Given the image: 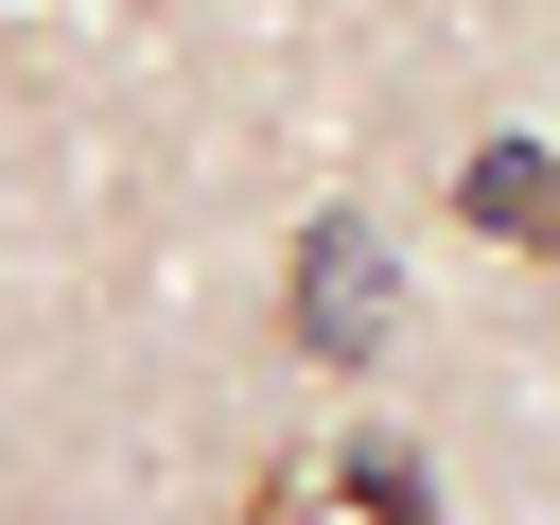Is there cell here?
<instances>
[{"instance_id": "6da1fadb", "label": "cell", "mask_w": 560, "mask_h": 525, "mask_svg": "<svg viewBox=\"0 0 560 525\" xmlns=\"http://www.w3.org/2000/svg\"><path fill=\"white\" fill-rule=\"evenodd\" d=\"M368 332H385V262H368V228L332 210V228L298 245V350H315V368H350Z\"/></svg>"}, {"instance_id": "7a4b0ae2", "label": "cell", "mask_w": 560, "mask_h": 525, "mask_svg": "<svg viewBox=\"0 0 560 525\" xmlns=\"http://www.w3.org/2000/svg\"><path fill=\"white\" fill-rule=\"evenodd\" d=\"M455 192H472V228H490V245H560V158H542V140H490Z\"/></svg>"}]
</instances>
